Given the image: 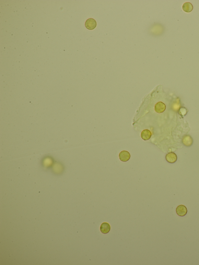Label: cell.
<instances>
[{
  "mask_svg": "<svg viewBox=\"0 0 199 265\" xmlns=\"http://www.w3.org/2000/svg\"><path fill=\"white\" fill-rule=\"evenodd\" d=\"M182 142L184 146L187 147H190L192 146L193 144V139L190 135H186L182 139Z\"/></svg>",
  "mask_w": 199,
  "mask_h": 265,
  "instance_id": "cell-6",
  "label": "cell"
},
{
  "mask_svg": "<svg viewBox=\"0 0 199 265\" xmlns=\"http://www.w3.org/2000/svg\"><path fill=\"white\" fill-rule=\"evenodd\" d=\"M151 136V133L148 129H145L143 130L141 134V137L144 140H149L150 139Z\"/></svg>",
  "mask_w": 199,
  "mask_h": 265,
  "instance_id": "cell-8",
  "label": "cell"
},
{
  "mask_svg": "<svg viewBox=\"0 0 199 265\" xmlns=\"http://www.w3.org/2000/svg\"><path fill=\"white\" fill-rule=\"evenodd\" d=\"M176 211L177 214L179 216L184 217L187 214L188 210L185 206L183 205H180L177 207Z\"/></svg>",
  "mask_w": 199,
  "mask_h": 265,
  "instance_id": "cell-2",
  "label": "cell"
},
{
  "mask_svg": "<svg viewBox=\"0 0 199 265\" xmlns=\"http://www.w3.org/2000/svg\"><path fill=\"white\" fill-rule=\"evenodd\" d=\"M193 5L190 2L184 3L182 5V9L185 12H191L193 10Z\"/></svg>",
  "mask_w": 199,
  "mask_h": 265,
  "instance_id": "cell-9",
  "label": "cell"
},
{
  "mask_svg": "<svg viewBox=\"0 0 199 265\" xmlns=\"http://www.w3.org/2000/svg\"><path fill=\"white\" fill-rule=\"evenodd\" d=\"M85 25V27L87 29L92 30L96 28L97 22L95 19L93 18H89L86 21Z\"/></svg>",
  "mask_w": 199,
  "mask_h": 265,
  "instance_id": "cell-1",
  "label": "cell"
},
{
  "mask_svg": "<svg viewBox=\"0 0 199 265\" xmlns=\"http://www.w3.org/2000/svg\"><path fill=\"white\" fill-rule=\"evenodd\" d=\"M130 154L128 152L123 150L119 154V158L122 162H126L130 158Z\"/></svg>",
  "mask_w": 199,
  "mask_h": 265,
  "instance_id": "cell-3",
  "label": "cell"
},
{
  "mask_svg": "<svg viewBox=\"0 0 199 265\" xmlns=\"http://www.w3.org/2000/svg\"><path fill=\"white\" fill-rule=\"evenodd\" d=\"M166 159L169 163H174L177 161V157L174 152H170L166 155Z\"/></svg>",
  "mask_w": 199,
  "mask_h": 265,
  "instance_id": "cell-4",
  "label": "cell"
},
{
  "mask_svg": "<svg viewBox=\"0 0 199 265\" xmlns=\"http://www.w3.org/2000/svg\"><path fill=\"white\" fill-rule=\"evenodd\" d=\"M166 106L164 103L161 101L157 102L155 105V111L158 113H161L165 110Z\"/></svg>",
  "mask_w": 199,
  "mask_h": 265,
  "instance_id": "cell-5",
  "label": "cell"
},
{
  "mask_svg": "<svg viewBox=\"0 0 199 265\" xmlns=\"http://www.w3.org/2000/svg\"><path fill=\"white\" fill-rule=\"evenodd\" d=\"M110 230V226L109 223L104 222L101 224L100 227V231L104 234L109 233Z\"/></svg>",
  "mask_w": 199,
  "mask_h": 265,
  "instance_id": "cell-7",
  "label": "cell"
}]
</instances>
